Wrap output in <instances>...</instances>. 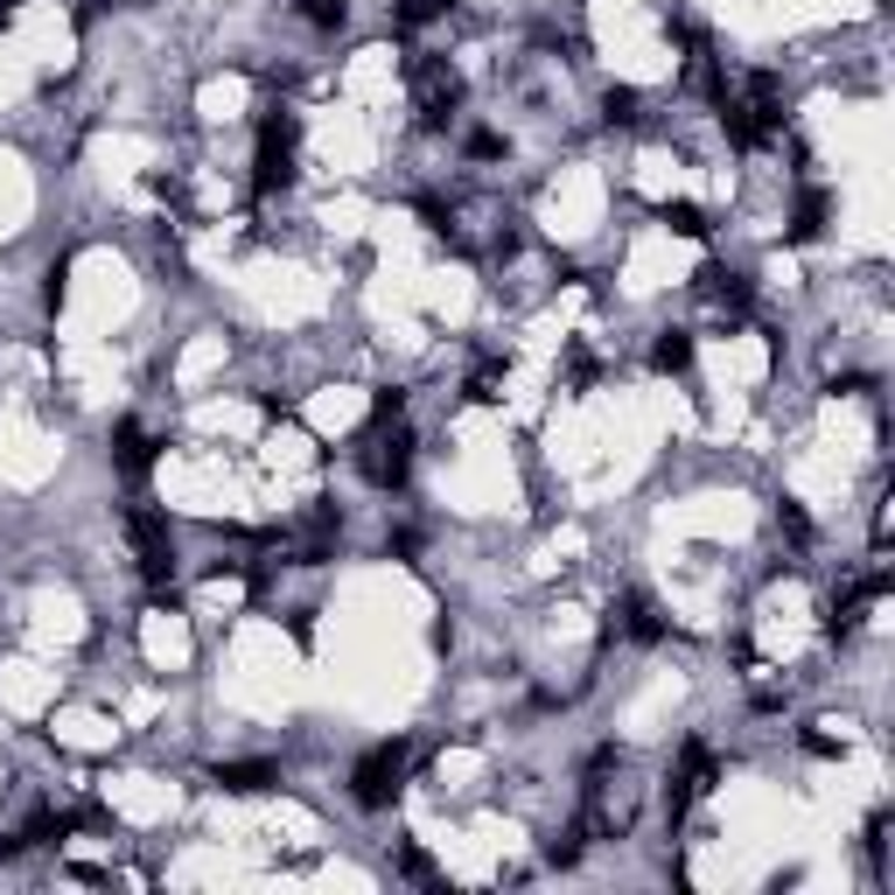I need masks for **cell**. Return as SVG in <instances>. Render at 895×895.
<instances>
[{
	"instance_id": "obj_1",
	"label": "cell",
	"mask_w": 895,
	"mask_h": 895,
	"mask_svg": "<svg viewBox=\"0 0 895 895\" xmlns=\"http://www.w3.org/2000/svg\"><path fill=\"white\" fill-rule=\"evenodd\" d=\"M406 763H413V741H378V749H365V763L350 770V797L365 812H385L399 784H406Z\"/></svg>"
},
{
	"instance_id": "obj_2",
	"label": "cell",
	"mask_w": 895,
	"mask_h": 895,
	"mask_svg": "<svg viewBox=\"0 0 895 895\" xmlns=\"http://www.w3.org/2000/svg\"><path fill=\"white\" fill-rule=\"evenodd\" d=\"M294 182V112L288 105H266L259 120V189L273 197V189Z\"/></svg>"
},
{
	"instance_id": "obj_3",
	"label": "cell",
	"mask_w": 895,
	"mask_h": 895,
	"mask_svg": "<svg viewBox=\"0 0 895 895\" xmlns=\"http://www.w3.org/2000/svg\"><path fill=\"white\" fill-rule=\"evenodd\" d=\"M126 539H133V553H141V574L147 581H168V567H176V532H168L161 511H126Z\"/></svg>"
},
{
	"instance_id": "obj_4",
	"label": "cell",
	"mask_w": 895,
	"mask_h": 895,
	"mask_svg": "<svg viewBox=\"0 0 895 895\" xmlns=\"http://www.w3.org/2000/svg\"><path fill=\"white\" fill-rule=\"evenodd\" d=\"M112 462H120V476H147L155 469V441H147L141 421H120V434H112Z\"/></svg>"
},
{
	"instance_id": "obj_5",
	"label": "cell",
	"mask_w": 895,
	"mask_h": 895,
	"mask_svg": "<svg viewBox=\"0 0 895 895\" xmlns=\"http://www.w3.org/2000/svg\"><path fill=\"white\" fill-rule=\"evenodd\" d=\"M616 630H623V637H637V644H658V637H664V623H658V608L644 602V595H623V602H616V623H608V637H616Z\"/></svg>"
},
{
	"instance_id": "obj_6",
	"label": "cell",
	"mask_w": 895,
	"mask_h": 895,
	"mask_svg": "<svg viewBox=\"0 0 895 895\" xmlns=\"http://www.w3.org/2000/svg\"><path fill=\"white\" fill-rule=\"evenodd\" d=\"M273 784H280L273 763H217V791H232V797H259Z\"/></svg>"
},
{
	"instance_id": "obj_7",
	"label": "cell",
	"mask_w": 895,
	"mask_h": 895,
	"mask_svg": "<svg viewBox=\"0 0 895 895\" xmlns=\"http://www.w3.org/2000/svg\"><path fill=\"white\" fill-rule=\"evenodd\" d=\"M700 294H707L720 315H741V309H749V280H741V273H720V266L700 273Z\"/></svg>"
},
{
	"instance_id": "obj_8",
	"label": "cell",
	"mask_w": 895,
	"mask_h": 895,
	"mask_svg": "<svg viewBox=\"0 0 895 895\" xmlns=\"http://www.w3.org/2000/svg\"><path fill=\"white\" fill-rule=\"evenodd\" d=\"M826 211H832V197H826V189H797L791 238H797V245H805V238H818V232H826Z\"/></svg>"
},
{
	"instance_id": "obj_9",
	"label": "cell",
	"mask_w": 895,
	"mask_h": 895,
	"mask_svg": "<svg viewBox=\"0 0 895 895\" xmlns=\"http://www.w3.org/2000/svg\"><path fill=\"white\" fill-rule=\"evenodd\" d=\"M651 365H658V371H685V365H693V336H685V329H664V336L651 343Z\"/></svg>"
},
{
	"instance_id": "obj_10",
	"label": "cell",
	"mask_w": 895,
	"mask_h": 895,
	"mask_svg": "<svg viewBox=\"0 0 895 895\" xmlns=\"http://www.w3.org/2000/svg\"><path fill=\"white\" fill-rule=\"evenodd\" d=\"M664 224H672L679 238H700V232H707V217H700V203H664Z\"/></svg>"
},
{
	"instance_id": "obj_11",
	"label": "cell",
	"mask_w": 895,
	"mask_h": 895,
	"mask_svg": "<svg viewBox=\"0 0 895 895\" xmlns=\"http://www.w3.org/2000/svg\"><path fill=\"white\" fill-rule=\"evenodd\" d=\"M602 120H608V126H637V91H608V99H602Z\"/></svg>"
},
{
	"instance_id": "obj_12",
	"label": "cell",
	"mask_w": 895,
	"mask_h": 895,
	"mask_svg": "<svg viewBox=\"0 0 895 895\" xmlns=\"http://www.w3.org/2000/svg\"><path fill=\"white\" fill-rule=\"evenodd\" d=\"M441 14V0H399V29H427Z\"/></svg>"
},
{
	"instance_id": "obj_13",
	"label": "cell",
	"mask_w": 895,
	"mask_h": 895,
	"mask_svg": "<svg viewBox=\"0 0 895 895\" xmlns=\"http://www.w3.org/2000/svg\"><path fill=\"white\" fill-rule=\"evenodd\" d=\"M301 14H309L315 29H343V0H309V8H301Z\"/></svg>"
},
{
	"instance_id": "obj_14",
	"label": "cell",
	"mask_w": 895,
	"mask_h": 895,
	"mask_svg": "<svg viewBox=\"0 0 895 895\" xmlns=\"http://www.w3.org/2000/svg\"><path fill=\"white\" fill-rule=\"evenodd\" d=\"M141 8H147V0H141Z\"/></svg>"
}]
</instances>
